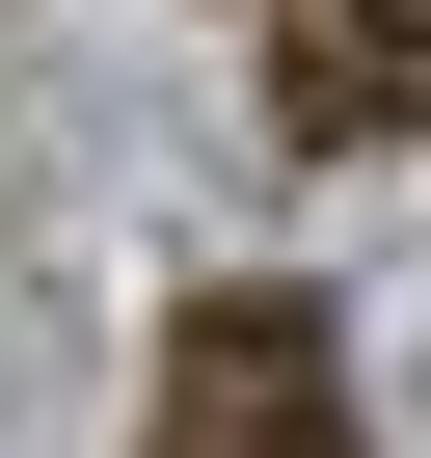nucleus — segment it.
<instances>
[{
  "label": "nucleus",
  "mask_w": 431,
  "mask_h": 458,
  "mask_svg": "<svg viewBox=\"0 0 431 458\" xmlns=\"http://www.w3.org/2000/svg\"><path fill=\"white\" fill-rule=\"evenodd\" d=\"M162 458H351V351H324V297H189V351H162Z\"/></svg>",
  "instance_id": "1"
},
{
  "label": "nucleus",
  "mask_w": 431,
  "mask_h": 458,
  "mask_svg": "<svg viewBox=\"0 0 431 458\" xmlns=\"http://www.w3.org/2000/svg\"><path fill=\"white\" fill-rule=\"evenodd\" d=\"M270 81H297V135H404V108H431V0H297Z\"/></svg>",
  "instance_id": "2"
}]
</instances>
